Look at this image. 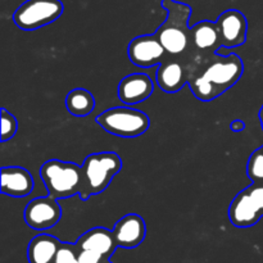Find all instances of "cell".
Wrapping results in <instances>:
<instances>
[{"mask_svg": "<svg viewBox=\"0 0 263 263\" xmlns=\"http://www.w3.org/2000/svg\"><path fill=\"white\" fill-rule=\"evenodd\" d=\"M244 64L238 54H215L200 76L187 80L192 92L202 102H212L241 79Z\"/></svg>", "mask_w": 263, "mask_h": 263, "instance_id": "1", "label": "cell"}, {"mask_svg": "<svg viewBox=\"0 0 263 263\" xmlns=\"http://www.w3.org/2000/svg\"><path fill=\"white\" fill-rule=\"evenodd\" d=\"M161 4L167 10V18L154 33L170 55H179L186 50L190 43L192 8L176 0H162Z\"/></svg>", "mask_w": 263, "mask_h": 263, "instance_id": "2", "label": "cell"}, {"mask_svg": "<svg viewBox=\"0 0 263 263\" xmlns=\"http://www.w3.org/2000/svg\"><path fill=\"white\" fill-rule=\"evenodd\" d=\"M40 177L48 194L54 199H67L81 195L84 189L82 166L59 159H49L41 166Z\"/></svg>", "mask_w": 263, "mask_h": 263, "instance_id": "3", "label": "cell"}, {"mask_svg": "<svg viewBox=\"0 0 263 263\" xmlns=\"http://www.w3.org/2000/svg\"><path fill=\"white\" fill-rule=\"evenodd\" d=\"M122 168V159L113 152L92 153L85 158L82 163L84 189L80 199L86 202L92 195L104 192L116 175Z\"/></svg>", "mask_w": 263, "mask_h": 263, "instance_id": "4", "label": "cell"}, {"mask_svg": "<svg viewBox=\"0 0 263 263\" xmlns=\"http://www.w3.org/2000/svg\"><path fill=\"white\" fill-rule=\"evenodd\" d=\"M97 123L115 136L138 138L148 131L151 120L144 112L128 105L104 110L97 117Z\"/></svg>", "mask_w": 263, "mask_h": 263, "instance_id": "5", "label": "cell"}, {"mask_svg": "<svg viewBox=\"0 0 263 263\" xmlns=\"http://www.w3.org/2000/svg\"><path fill=\"white\" fill-rule=\"evenodd\" d=\"M263 217V181H254L235 195L229 218L235 228H252Z\"/></svg>", "mask_w": 263, "mask_h": 263, "instance_id": "6", "label": "cell"}, {"mask_svg": "<svg viewBox=\"0 0 263 263\" xmlns=\"http://www.w3.org/2000/svg\"><path fill=\"white\" fill-rule=\"evenodd\" d=\"M63 10L61 0H26L13 14V22L23 31H35L55 22Z\"/></svg>", "mask_w": 263, "mask_h": 263, "instance_id": "7", "label": "cell"}, {"mask_svg": "<svg viewBox=\"0 0 263 263\" xmlns=\"http://www.w3.org/2000/svg\"><path fill=\"white\" fill-rule=\"evenodd\" d=\"M167 51L156 33L140 35L128 44L127 55L131 63L141 68L159 66L167 58Z\"/></svg>", "mask_w": 263, "mask_h": 263, "instance_id": "8", "label": "cell"}, {"mask_svg": "<svg viewBox=\"0 0 263 263\" xmlns=\"http://www.w3.org/2000/svg\"><path fill=\"white\" fill-rule=\"evenodd\" d=\"M26 223L37 231L54 228L62 217V208L58 200L48 197L35 198L25 208L23 213Z\"/></svg>", "mask_w": 263, "mask_h": 263, "instance_id": "9", "label": "cell"}, {"mask_svg": "<svg viewBox=\"0 0 263 263\" xmlns=\"http://www.w3.org/2000/svg\"><path fill=\"white\" fill-rule=\"evenodd\" d=\"M216 23H217L218 31H220L222 48H238L247 41L248 21L240 10H225L218 15Z\"/></svg>", "mask_w": 263, "mask_h": 263, "instance_id": "10", "label": "cell"}, {"mask_svg": "<svg viewBox=\"0 0 263 263\" xmlns=\"http://www.w3.org/2000/svg\"><path fill=\"white\" fill-rule=\"evenodd\" d=\"M113 233H115L118 247L125 249H134L140 246L145 239V221L136 213H128L116 222Z\"/></svg>", "mask_w": 263, "mask_h": 263, "instance_id": "11", "label": "cell"}, {"mask_svg": "<svg viewBox=\"0 0 263 263\" xmlns=\"http://www.w3.org/2000/svg\"><path fill=\"white\" fill-rule=\"evenodd\" d=\"M153 81L145 73H131L123 77L118 85V98L126 105L144 102L153 94Z\"/></svg>", "mask_w": 263, "mask_h": 263, "instance_id": "12", "label": "cell"}, {"mask_svg": "<svg viewBox=\"0 0 263 263\" xmlns=\"http://www.w3.org/2000/svg\"><path fill=\"white\" fill-rule=\"evenodd\" d=\"M35 182L30 172L23 167H3L2 193L13 198H25L32 193Z\"/></svg>", "mask_w": 263, "mask_h": 263, "instance_id": "13", "label": "cell"}, {"mask_svg": "<svg viewBox=\"0 0 263 263\" xmlns=\"http://www.w3.org/2000/svg\"><path fill=\"white\" fill-rule=\"evenodd\" d=\"M76 244L81 251L95 252L107 258H110L118 248L113 230L105 228H94L86 231L77 239Z\"/></svg>", "mask_w": 263, "mask_h": 263, "instance_id": "14", "label": "cell"}, {"mask_svg": "<svg viewBox=\"0 0 263 263\" xmlns=\"http://www.w3.org/2000/svg\"><path fill=\"white\" fill-rule=\"evenodd\" d=\"M190 43L198 50L205 51L210 55L217 54L218 49L222 48L220 31L216 22L200 21L190 27Z\"/></svg>", "mask_w": 263, "mask_h": 263, "instance_id": "15", "label": "cell"}, {"mask_svg": "<svg viewBox=\"0 0 263 263\" xmlns=\"http://www.w3.org/2000/svg\"><path fill=\"white\" fill-rule=\"evenodd\" d=\"M187 82L185 69L176 59L166 58L157 69V84L159 89L168 94L180 91Z\"/></svg>", "mask_w": 263, "mask_h": 263, "instance_id": "16", "label": "cell"}, {"mask_svg": "<svg viewBox=\"0 0 263 263\" xmlns=\"http://www.w3.org/2000/svg\"><path fill=\"white\" fill-rule=\"evenodd\" d=\"M62 241L55 236L40 234L30 241L27 248L28 263H54Z\"/></svg>", "mask_w": 263, "mask_h": 263, "instance_id": "17", "label": "cell"}, {"mask_svg": "<svg viewBox=\"0 0 263 263\" xmlns=\"http://www.w3.org/2000/svg\"><path fill=\"white\" fill-rule=\"evenodd\" d=\"M67 110L76 117H86L94 110L95 98L89 90L77 87L71 90L66 97Z\"/></svg>", "mask_w": 263, "mask_h": 263, "instance_id": "18", "label": "cell"}, {"mask_svg": "<svg viewBox=\"0 0 263 263\" xmlns=\"http://www.w3.org/2000/svg\"><path fill=\"white\" fill-rule=\"evenodd\" d=\"M247 175L252 182L263 181V145L256 149L249 157L248 164H247Z\"/></svg>", "mask_w": 263, "mask_h": 263, "instance_id": "19", "label": "cell"}, {"mask_svg": "<svg viewBox=\"0 0 263 263\" xmlns=\"http://www.w3.org/2000/svg\"><path fill=\"white\" fill-rule=\"evenodd\" d=\"M17 130V118L9 110L2 108V143H7L8 140H10L15 135Z\"/></svg>", "mask_w": 263, "mask_h": 263, "instance_id": "20", "label": "cell"}, {"mask_svg": "<svg viewBox=\"0 0 263 263\" xmlns=\"http://www.w3.org/2000/svg\"><path fill=\"white\" fill-rule=\"evenodd\" d=\"M79 257L80 248L76 243H62L54 263H80Z\"/></svg>", "mask_w": 263, "mask_h": 263, "instance_id": "21", "label": "cell"}, {"mask_svg": "<svg viewBox=\"0 0 263 263\" xmlns=\"http://www.w3.org/2000/svg\"><path fill=\"white\" fill-rule=\"evenodd\" d=\"M80 263H112L110 258L102 256V254H98L95 252L91 251H81L80 249V257H79Z\"/></svg>", "mask_w": 263, "mask_h": 263, "instance_id": "22", "label": "cell"}, {"mask_svg": "<svg viewBox=\"0 0 263 263\" xmlns=\"http://www.w3.org/2000/svg\"><path fill=\"white\" fill-rule=\"evenodd\" d=\"M246 128V123L241 120H234L233 122L230 123V130L233 133H241V131Z\"/></svg>", "mask_w": 263, "mask_h": 263, "instance_id": "23", "label": "cell"}, {"mask_svg": "<svg viewBox=\"0 0 263 263\" xmlns=\"http://www.w3.org/2000/svg\"><path fill=\"white\" fill-rule=\"evenodd\" d=\"M258 117H259V121H261V126H262V130H263V105L261 107V109H259Z\"/></svg>", "mask_w": 263, "mask_h": 263, "instance_id": "24", "label": "cell"}]
</instances>
